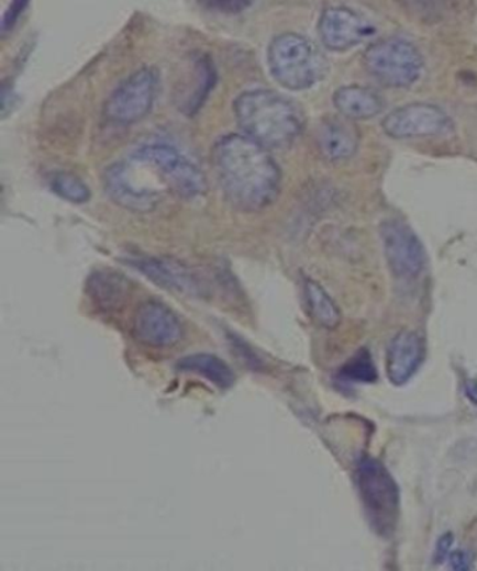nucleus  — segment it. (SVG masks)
I'll list each match as a JSON object with an SVG mask.
<instances>
[{
  "label": "nucleus",
  "instance_id": "ddd939ff",
  "mask_svg": "<svg viewBox=\"0 0 477 571\" xmlns=\"http://www.w3.org/2000/svg\"><path fill=\"white\" fill-rule=\"evenodd\" d=\"M127 264L147 277L158 287L166 290L185 293V295H200V288L197 277L187 267L176 260L160 259V257H132Z\"/></svg>",
  "mask_w": 477,
  "mask_h": 571
},
{
  "label": "nucleus",
  "instance_id": "393cba45",
  "mask_svg": "<svg viewBox=\"0 0 477 571\" xmlns=\"http://www.w3.org/2000/svg\"><path fill=\"white\" fill-rule=\"evenodd\" d=\"M408 7L420 14H435L445 8V0H407Z\"/></svg>",
  "mask_w": 477,
  "mask_h": 571
},
{
  "label": "nucleus",
  "instance_id": "9b49d317",
  "mask_svg": "<svg viewBox=\"0 0 477 571\" xmlns=\"http://www.w3.org/2000/svg\"><path fill=\"white\" fill-rule=\"evenodd\" d=\"M133 333L146 346L169 348L182 338L184 331L171 309L158 301H147L137 309Z\"/></svg>",
  "mask_w": 477,
  "mask_h": 571
},
{
  "label": "nucleus",
  "instance_id": "a878e982",
  "mask_svg": "<svg viewBox=\"0 0 477 571\" xmlns=\"http://www.w3.org/2000/svg\"><path fill=\"white\" fill-rule=\"evenodd\" d=\"M454 545V535L451 533H446L439 539L437 545H435L434 559L435 563H443L446 557H448L451 552V548Z\"/></svg>",
  "mask_w": 477,
  "mask_h": 571
},
{
  "label": "nucleus",
  "instance_id": "4be33fe9",
  "mask_svg": "<svg viewBox=\"0 0 477 571\" xmlns=\"http://www.w3.org/2000/svg\"><path fill=\"white\" fill-rule=\"evenodd\" d=\"M51 188L59 198L68 200L70 203L84 204L91 198L90 189L87 184L69 172H58L51 178Z\"/></svg>",
  "mask_w": 477,
  "mask_h": 571
},
{
  "label": "nucleus",
  "instance_id": "6ab92c4d",
  "mask_svg": "<svg viewBox=\"0 0 477 571\" xmlns=\"http://www.w3.org/2000/svg\"><path fill=\"white\" fill-rule=\"evenodd\" d=\"M191 83L192 90L179 100L181 102L179 107L189 116L199 111L214 87L215 70L212 61L207 58H199L193 61Z\"/></svg>",
  "mask_w": 477,
  "mask_h": 571
},
{
  "label": "nucleus",
  "instance_id": "423d86ee",
  "mask_svg": "<svg viewBox=\"0 0 477 571\" xmlns=\"http://www.w3.org/2000/svg\"><path fill=\"white\" fill-rule=\"evenodd\" d=\"M368 75L392 89H404L419 80L423 58L414 45L402 38H385L369 45L363 56Z\"/></svg>",
  "mask_w": 477,
  "mask_h": 571
},
{
  "label": "nucleus",
  "instance_id": "a211bd4d",
  "mask_svg": "<svg viewBox=\"0 0 477 571\" xmlns=\"http://www.w3.org/2000/svg\"><path fill=\"white\" fill-rule=\"evenodd\" d=\"M87 290L97 305L107 311H114L125 301L127 281L114 271H97L87 282Z\"/></svg>",
  "mask_w": 477,
  "mask_h": 571
},
{
  "label": "nucleus",
  "instance_id": "1a4fd4ad",
  "mask_svg": "<svg viewBox=\"0 0 477 571\" xmlns=\"http://www.w3.org/2000/svg\"><path fill=\"white\" fill-rule=\"evenodd\" d=\"M382 128L389 137L403 141L445 135L453 128V122L437 105L413 102L389 112L384 117Z\"/></svg>",
  "mask_w": 477,
  "mask_h": 571
},
{
  "label": "nucleus",
  "instance_id": "39448f33",
  "mask_svg": "<svg viewBox=\"0 0 477 571\" xmlns=\"http://www.w3.org/2000/svg\"><path fill=\"white\" fill-rule=\"evenodd\" d=\"M131 161L156 175L179 198L197 199L208 192L204 173L168 144H145L133 152Z\"/></svg>",
  "mask_w": 477,
  "mask_h": 571
},
{
  "label": "nucleus",
  "instance_id": "f8f14e48",
  "mask_svg": "<svg viewBox=\"0 0 477 571\" xmlns=\"http://www.w3.org/2000/svg\"><path fill=\"white\" fill-rule=\"evenodd\" d=\"M104 184L111 200L133 213H148L162 200V190L138 182L127 164L118 163L108 168Z\"/></svg>",
  "mask_w": 477,
  "mask_h": 571
},
{
  "label": "nucleus",
  "instance_id": "20e7f679",
  "mask_svg": "<svg viewBox=\"0 0 477 571\" xmlns=\"http://www.w3.org/2000/svg\"><path fill=\"white\" fill-rule=\"evenodd\" d=\"M356 482L374 531L385 538L391 537L398 526L400 507L397 481L381 461L363 457L356 468Z\"/></svg>",
  "mask_w": 477,
  "mask_h": 571
},
{
  "label": "nucleus",
  "instance_id": "b1692460",
  "mask_svg": "<svg viewBox=\"0 0 477 571\" xmlns=\"http://www.w3.org/2000/svg\"><path fill=\"white\" fill-rule=\"evenodd\" d=\"M30 0H12L7 13L3 15L2 29L8 31L14 27L18 23L20 15L24 12L25 8L29 7Z\"/></svg>",
  "mask_w": 477,
  "mask_h": 571
},
{
  "label": "nucleus",
  "instance_id": "6e6552de",
  "mask_svg": "<svg viewBox=\"0 0 477 571\" xmlns=\"http://www.w3.org/2000/svg\"><path fill=\"white\" fill-rule=\"evenodd\" d=\"M385 259L398 279H415L425 267V250L419 236L403 221L391 219L379 226Z\"/></svg>",
  "mask_w": 477,
  "mask_h": 571
},
{
  "label": "nucleus",
  "instance_id": "412c9836",
  "mask_svg": "<svg viewBox=\"0 0 477 571\" xmlns=\"http://www.w3.org/2000/svg\"><path fill=\"white\" fill-rule=\"evenodd\" d=\"M339 379L343 382L374 383L378 379L376 363L367 349H360L354 357L343 365Z\"/></svg>",
  "mask_w": 477,
  "mask_h": 571
},
{
  "label": "nucleus",
  "instance_id": "cd10ccee",
  "mask_svg": "<svg viewBox=\"0 0 477 571\" xmlns=\"http://www.w3.org/2000/svg\"><path fill=\"white\" fill-rule=\"evenodd\" d=\"M465 389L466 395H468L472 403L477 404V380H468Z\"/></svg>",
  "mask_w": 477,
  "mask_h": 571
},
{
  "label": "nucleus",
  "instance_id": "7ed1b4c3",
  "mask_svg": "<svg viewBox=\"0 0 477 571\" xmlns=\"http://www.w3.org/2000/svg\"><path fill=\"white\" fill-rule=\"evenodd\" d=\"M271 76L287 90L311 89L328 70L325 56L310 40L299 34H281L271 41L268 49Z\"/></svg>",
  "mask_w": 477,
  "mask_h": 571
},
{
  "label": "nucleus",
  "instance_id": "2eb2a0df",
  "mask_svg": "<svg viewBox=\"0 0 477 571\" xmlns=\"http://www.w3.org/2000/svg\"><path fill=\"white\" fill-rule=\"evenodd\" d=\"M318 148L328 161L337 163L352 158L357 152L360 133L347 117H331L318 128Z\"/></svg>",
  "mask_w": 477,
  "mask_h": 571
},
{
  "label": "nucleus",
  "instance_id": "5701e85b",
  "mask_svg": "<svg viewBox=\"0 0 477 571\" xmlns=\"http://www.w3.org/2000/svg\"><path fill=\"white\" fill-rule=\"evenodd\" d=\"M200 7L222 14H240L253 7L255 0H197Z\"/></svg>",
  "mask_w": 477,
  "mask_h": 571
},
{
  "label": "nucleus",
  "instance_id": "dca6fc26",
  "mask_svg": "<svg viewBox=\"0 0 477 571\" xmlns=\"http://www.w3.org/2000/svg\"><path fill=\"white\" fill-rule=\"evenodd\" d=\"M335 105L342 116L352 121H366L384 111V100L376 91L362 86L341 87L333 94Z\"/></svg>",
  "mask_w": 477,
  "mask_h": 571
},
{
  "label": "nucleus",
  "instance_id": "0eeeda50",
  "mask_svg": "<svg viewBox=\"0 0 477 571\" xmlns=\"http://www.w3.org/2000/svg\"><path fill=\"white\" fill-rule=\"evenodd\" d=\"M158 89L157 71L143 68L117 87L104 107V115L115 125L130 126L151 112Z\"/></svg>",
  "mask_w": 477,
  "mask_h": 571
},
{
  "label": "nucleus",
  "instance_id": "4468645a",
  "mask_svg": "<svg viewBox=\"0 0 477 571\" xmlns=\"http://www.w3.org/2000/svg\"><path fill=\"white\" fill-rule=\"evenodd\" d=\"M425 346L418 333L403 331L397 334L387 349V377L395 385L412 380L424 361Z\"/></svg>",
  "mask_w": 477,
  "mask_h": 571
},
{
  "label": "nucleus",
  "instance_id": "f257e3e1",
  "mask_svg": "<svg viewBox=\"0 0 477 571\" xmlns=\"http://www.w3.org/2000/svg\"><path fill=\"white\" fill-rule=\"evenodd\" d=\"M213 167L225 198L239 210L255 213L275 202L281 172L268 148L248 136L219 138L212 153Z\"/></svg>",
  "mask_w": 477,
  "mask_h": 571
},
{
  "label": "nucleus",
  "instance_id": "f3484780",
  "mask_svg": "<svg viewBox=\"0 0 477 571\" xmlns=\"http://www.w3.org/2000/svg\"><path fill=\"white\" fill-rule=\"evenodd\" d=\"M179 372L195 373L203 377L215 388L228 390L235 382L233 370L228 363L212 354H193L177 362Z\"/></svg>",
  "mask_w": 477,
  "mask_h": 571
},
{
  "label": "nucleus",
  "instance_id": "f03ea898",
  "mask_svg": "<svg viewBox=\"0 0 477 571\" xmlns=\"http://www.w3.org/2000/svg\"><path fill=\"white\" fill-rule=\"evenodd\" d=\"M234 113L244 135L268 150L290 147L304 128L300 107L270 90L243 92L234 101Z\"/></svg>",
  "mask_w": 477,
  "mask_h": 571
},
{
  "label": "nucleus",
  "instance_id": "bb28decb",
  "mask_svg": "<svg viewBox=\"0 0 477 571\" xmlns=\"http://www.w3.org/2000/svg\"><path fill=\"white\" fill-rule=\"evenodd\" d=\"M451 569L456 571H465L470 570L472 568V557L469 552H465V550H456L450 558Z\"/></svg>",
  "mask_w": 477,
  "mask_h": 571
},
{
  "label": "nucleus",
  "instance_id": "aec40b11",
  "mask_svg": "<svg viewBox=\"0 0 477 571\" xmlns=\"http://www.w3.org/2000/svg\"><path fill=\"white\" fill-rule=\"evenodd\" d=\"M304 293L312 317L323 327H337L341 323V312L328 292L318 282L306 280Z\"/></svg>",
  "mask_w": 477,
  "mask_h": 571
},
{
  "label": "nucleus",
  "instance_id": "9d476101",
  "mask_svg": "<svg viewBox=\"0 0 477 571\" xmlns=\"http://www.w3.org/2000/svg\"><path fill=\"white\" fill-rule=\"evenodd\" d=\"M374 27L360 14L347 8H330L322 13L318 33L322 44L335 53H343L371 37Z\"/></svg>",
  "mask_w": 477,
  "mask_h": 571
}]
</instances>
